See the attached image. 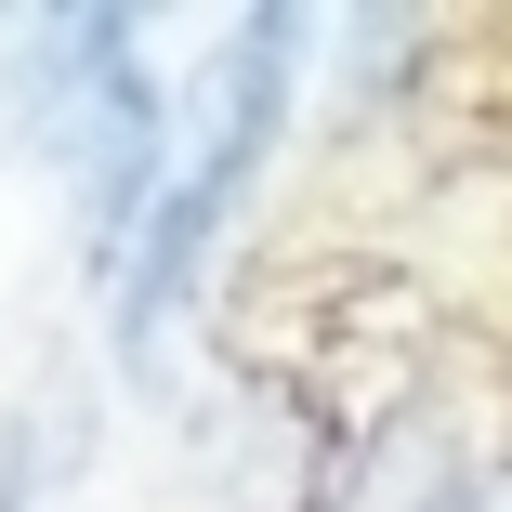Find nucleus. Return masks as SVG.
Masks as SVG:
<instances>
[{
  "label": "nucleus",
  "mask_w": 512,
  "mask_h": 512,
  "mask_svg": "<svg viewBox=\"0 0 512 512\" xmlns=\"http://www.w3.org/2000/svg\"><path fill=\"white\" fill-rule=\"evenodd\" d=\"M302 14H237L211 40V66H197V106H171V184H158V211L106 289V329H119V368L158 381L171 368V329L197 316V289H211V250L237 224V197L263 184L276 132H289V79H302Z\"/></svg>",
  "instance_id": "1"
},
{
  "label": "nucleus",
  "mask_w": 512,
  "mask_h": 512,
  "mask_svg": "<svg viewBox=\"0 0 512 512\" xmlns=\"http://www.w3.org/2000/svg\"><path fill=\"white\" fill-rule=\"evenodd\" d=\"M0 92H14V132L40 145V171L66 184L79 276L119 289L158 184H171V92L145 66V14H27V27H0Z\"/></svg>",
  "instance_id": "2"
},
{
  "label": "nucleus",
  "mask_w": 512,
  "mask_h": 512,
  "mask_svg": "<svg viewBox=\"0 0 512 512\" xmlns=\"http://www.w3.org/2000/svg\"><path fill=\"white\" fill-rule=\"evenodd\" d=\"M302 512H473V447L434 394H394L381 421L302 486Z\"/></svg>",
  "instance_id": "3"
},
{
  "label": "nucleus",
  "mask_w": 512,
  "mask_h": 512,
  "mask_svg": "<svg viewBox=\"0 0 512 512\" xmlns=\"http://www.w3.org/2000/svg\"><path fill=\"white\" fill-rule=\"evenodd\" d=\"M0 512H40V421H0Z\"/></svg>",
  "instance_id": "4"
},
{
  "label": "nucleus",
  "mask_w": 512,
  "mask_h": 512,
  "mask_svg": "<svg viewBox=\"0 0 512 512\" xmlns=\"http://www.w3.org/2000/svg\"><path fill=\"white\" fill-rule=\"evenodd\" d=\"M473 512H512V460H499V473H473Z\"/></svg>",
  "instance_id": "5"
}]
</instances>
